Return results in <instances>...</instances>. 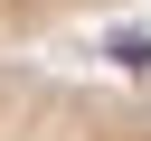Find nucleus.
I'll use <instances>...</instances> for the list:
<instances>
[{
    "instance_id": "1",
    "label": "nucleus",
    "mask_w": 151,
    "mask_h": 141,
    "mask_svg": "<svg viewBox=\"0 0 151 141\" xmlns=\"http://www.w3.org/2000/svg\"><path fill=\"white\" fill-rule=\"evenodd\" d=\"M0 141H151V94L0 56Z\"/></svg>"
}]
</instances>
